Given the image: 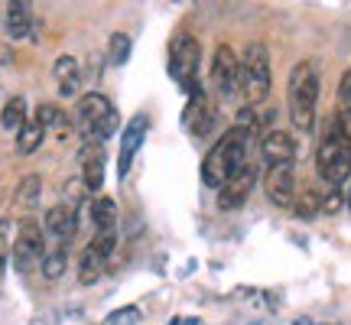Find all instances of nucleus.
Segmentation results:
<instances>
[{
  "mask_svg": "<svg viewBox=\"0 0 351 325\" xmlns=\"http://www.w3.org/2000/svg\"><path fill=\"white\" fill-rule=\"evenodd\" d=\"M339 104H341V111H351V69L339 82Z\"/></svg>",
  "mask_w": 351,
  "mask_h": 325,
  "instance_id": "7c9ffc66",
  "label": "nucleus"
},
{
  "mask_svg": "<svg viewBox=\"0 0 351 325\" xmlns=\"http://www.w3.org/2000/svg\"><path fill=\"white\" fill-rule=\"evenodd\" d=\"M257 176H261L257 166H254V162H244L238 173L221 186V192H218V208H221V212H234L238 205H244L247 195L254 192V186H257Z\"/></svg>",
  "mask_w": 351,
  "mask_h": 325,
  "instance_id": "6e6552de",
  "label": "nucleus"
},
{
  "mask_svg": "<svg viewBox=\"0 0 351 325\" xmlns=\"http://www.w3.org/2000/svg\"><path fill=\"white\" fill-rule=\"evenodd\" d=\"M127 56H130V36H127V33H114L111 46H108V59H111L114 65H124Z\"/></svg>",
  "mask_w": 351,
  "mask_h": 325,
  "instance_id": "393cba45",
  "label": "nucleus"
},
{
  "mask_svg": "<svg viewBox=\"0 0 351 325\" xmlns=\"http://www.w3.org/2000/svg\"><path fill=\"white\" fill-rule=\"evenodd\" d=\"M7 33L13 39H23L33 33V7L26 0H13L7 3Z\"/></svg>",
  "mask_w": 351,
  "mask_h": 325,
  "instance_id": "f3484780",
  "label": "nucleus"
},
{
  "mask_svg": "<svg viewBox=\"0 0 351 325\" xmlns=\"http://www.w3.org/2000/svg\"><path fill=\"white\" fill-rule=\"evenodd\" d=\"M101 270H104V257L88 244V248L82 250V261H78V280H82L85 287H91V283H98Z\"/></svg>",
  "mask_w": 351,
  "mask_h": 325,
  "instance_id": "a211bd4d",
  "label": "nucleus"
},
{
  "mask_svg": "<svg viewBox=\"0 0 351 325\" xmlns=\"http://www.w3.org/2000/svg\"><path fill=\"white\" fill-rule=\"evenodd\" d=\"M341 205H345L341 189H328L326 199H322V212H326V215H335V212H341Z\"/></svg>",
  "mask_w": 351,
  "mask_h": 325,
  "instance_id": "c756f323",
  "label": "nucleus"
},
{
  "mask_svg": "<svg viewBox=\"0 0 351 325\" xmlns=\"http://www.w3.org/2000/svg\"><path fill=\"white\" fill-rule=\"evenodd\" d=\"M43 195V179L39 176H23L20 179V186H16V205H23V208H33Z\"/></svg>",
  "mask_w": 351,
  "mask_h": 325,
  "instance_id": "b1692460",
  "label": "nucleus"
},
{
  "mask_svg": "<svg viewBox=\"0 0 351 325\" xmlns=\"http://www.w3.org/2000/svg\"><path fill=\"white\" fill-rule=\"evenodd\" d=\"M140 322V309L137 306H124V309H117L104 319V325H137Z\"/></svg>",
  "mask_w": 351,
  "mask_h": 325,
  "instance_id": "cd10ccee",
  "label": "nucleus"
},
{
  "mask_svg": "<svg viewBox=\"0 0 351 325\" xmlns=\"http://www.w3.org/2000/svg\"><path fill=\"white\" fill-rule=\"evenodd\" d=\"M0 124L7 127V130H16L20 134V127L26 124V101L20 95H13L7 104H3V111H0Z\"/></svg>",
  "mask_w": 351,
  "mask_h": 325,
  "instance_id": "aec40b11",
  "label": "nucleus"
},
{
  "mask_svg": "<svg viewBox=\"0 0 351 325\" xmlns=\"http://www.w3.org/2000/svg\"><path fill=\"white\" fill-rule=\"evenodd\" d=\"M91 218H95V231H114L117 228V205L111 199H98L91 208Z\"/></svg>",
  "mask_w": 351,
  "mask_h": 325,
  "instance_id": "5701e85b",
  "label": "nucleus"
},
{
  "mask_svg": "<svg viewBox=\"0 0 351 325\" xmlns=\"http://www.w3.org/2000/svg\"><path fill=\"white\" fill-rule=\"evenodd\" d=\"M182 124L189 127L192 137H205V134L212 130L215 114H212V108H208V98H205L202 88L189 95V104H186V111H182Z\"/></svg>",
  "mask_w": 351,
  "mask_h": 325,
  "instance_id": "9b49d317",
  "label": "nucleus"
},
{
  "mask_svg": "<svg viewBox=\"0 0 351 325\" xmlns=\"http://www.w3.org/2000/svg\"><path fill=\"white\" fill-rule=\"evenodd\" d=\"M261 153L270 166H293V160H296V140L289 134H283V130H270L261 140Z\"/></svg>",
  "mask_w": 351,
  "mask_h": 325,
  "instance_id": "ddd939ff",
  "label": "nucleus"
},
{
  "mask_svg": "<svg viewBox=\"0 0 351 325\" xmlns=\"http://www.w3.org/2000/svg\"><path fill=\"white\" fill-rule=\"evenodd\" d=\"M241 88H244L247 108L263 104V101L270 98V56H267L263 43H251L244 49V59H241Z\"/></svg>",
  "mask_w": 351,
  "mask_h": 325,
  "instance_id": "20e7f679",
  "label": "nucleus"
},
{
  "mask_svg": "<svg viewBox=\"0 0 351 325\" xmlns=\"http://www.w3.org/2000/svg\"><path fill=\"white\" fill-rule=\"evenodd\" d=\"M199 62H202L199 39L182 36L173 46V65H169V72H173V78L179 82V88H182L186 95L199 91V85H195V78H199Z\"/></svg>",
  "mask_w": 351,
  "mask_h": 325,
  "instance_id": "423d86ee",
  "label": "nucleus"
},
{
  "mask_svg": "<svg viewBox=\"0 0 351 325\" xmlns=\"http://www.w3.org/2000/svg\"><path fill=\"white\" fill-rule=\"evenodd\" d=\"M231 179V169H228V160H225V147H221V140L215 143L208 156L202 160V182L212 189H221Z\"/></svg>",
  "mask_w": 351,
  "mask_h": 325,
  "instance_id": "2eb2a0df",
  "label": "nucleus"
},
{
  "mask_svg": "<svg viewBox=\"0 0 351 325\" xmlns=\"http://www.w3.org/2000/svg\"><path fill=\"white\" fill-rule=\"evenodd\" d=\"M43 257H46V231L39 221L26 218L13 234V263H16L20 274H29L33 267L43 263Z\"/></svg>",
  "mask_w": 351,
  "mask_h": 325,
  "instance_id": "39448f33",
  "label": "nucleus"
},
{
  "mask_svg": "<svg viewBox=\"0 0 351 325\" xmlns=\"http://www.w3.org/2000/svg\"><path fill=\"white\" fill-rule=\"evenodd\" d=\"M46 140V130L36 124V121H26L23 127H20V134H16V153H23V156H29V153L39 150V143Z\"/></svg>",
  "mask_w": 351,
  "mask_h": 325,
  "instance_id": "6ab92c4d",
  "label": "nucleus"
},
{
  "mask_svg": "<svg viewBox=\"0 0 351 325\" xmlns=\"http://www.w3.org/2000/svg\"><path fill=\"white\" fill-rule=\"evenodd\" d=\"M82 182L88 192H98L104 182V153L101 147H85L82 150Z\"/></svg>",
  "mask_w": 351,
  "mask_h": 325,
  "instance_id": "dca6fc26",
  "label": "nucleus"
},
{
  "mask_svg": "<svg viewBox=\"0 0 351 325\" xmlns=\"http://www.w3.org/2000/svg\"><path fill=\"white\" fill-rule=\"evenodd\" d=\"M315 104H319V72L306 59V62H296V69L289 72V117L296 130H313Z\"/></svg>",
  "mask_w": 351,
  "mask_h": 325,
  "instance_id": "7ed1b4c3",
  "label": "nucleus"
},
{
  "mask_svg": "<svg viewBox=\"0 0 351 325\" xmlns=\"http://www.w3.org/2000/svg\"><path fill=\"white\" fill-rule=\"evenodd\" d=\"M296 325H313V322L309 319H296Z\"/></svg>",
  "mask_w": 351,
  "mask_h": 325,
  "instance_id": "473e14b6",
  "label": "nucleus"
},
{
  "mask_svg": "<svg viewBox=\"0 0 351 325\" xmlns=\"http://www.w3.org/2000/svg\"><path fill=\"white\" fill-rule=\"evenodd\" d=\"M234 127H241V130H247V134H257V127H261V121H257V114H254V108H241V111H238V121H234Z\"/></svg>",
  "mask_w": 351,
  "mask_h": 325,
  "instance_id": "c85d7f7f",
  "label": "nucleus"
},
{
  "mask_svg": "<svg viewBox=\"0 0 351 325\" xmlns=\"http://www.w3.org/2000/svg\"><path fill=\"white\" fill-rule=\"evenodd\" d=\"M293 205H296V215H300V218H306V221L322 212V199H319L315 192H302V195L293 202Z\"/></svg>",
  "mask_w": 351,
  "mask_h": 325,
  "instance_id": "a878e982",
  "label": "nucleus"
},
{
  "mask_svg": "<svg viewBox=\"0 0 351 325\" xmlns=\"http://www.w3.org/2000/svg\"><path fill=\"white\" fill-rule=\"evenodd\" d=\"M3 263H7V257H0V274H3Z\"/></svg>",
  "mask_w": 351,
  "mask_h": 325,
  "instance_id": "72a5a7b5",
  "label": "nucleus"
},
{
  "mask_svg": "<svg viewBox=\"0 0 351 325\" xmlns=\"http://www.w3.org/2000/svg\"><path fill=\"white\" fill-rule=\"evenodd\" d=\"M52 75L59 82L62 98H82V62L75 56H59L56 65H52Z\"/></svg>",
  "mask_w": 351,
  "mask_h": 325,
  "instance_id": "4468645a",
  "label": "nucleus"
},
{
  "mask_svg": "<svg viewBox=\"0 0 351 325\" xmlns=\"http://www.w3.org/2000/svg\"><path fill=\"white\" fill-rule=\"evenodd\" d=\"M212 85L221 98H231L234 91L241 88V59L234 56V49L221 43L215 49V59H212Z\"/></svg>",
  "mask_w": 351,
  "mask_h": 325,
  "instance_id": "0eeeda50",
  "label": "nucleus"
},
{
  "mask_svg": "<svg viewBox=\"0 0 351 325\" xmlns=\"http://www.w3.org/2000/svg\"><path fill=\"white\" fill-rule=\"evenodd\" d=\"M91 248H95L101 257L108 261V257L114 254V248H117V234H114V231H95V238H91Z\"/></svg>",
  "mask_w": 351,
  "mask_h": 325,
  "instance_id": "bb28decb",
  "label": "nucleus"
},
{
  "mask_svg": "<svg viewBox=\"0 0 351 325\" xmlns=\"http://www.w3.org/2000/svg\"><path fill=\"white\" fill-rule=\"evenodd\" d=\"M263 189L274 205L280 208H289L296 202V176H293V166H270L267 176H263Z\"/></svg>",
  "mask_w": 351,
  "mask_h": 325,
  "instance_id": "9d476101",
  "label": "nucleus"
},
{
  "mask_svg": "<svg viewBox=\"0 0 351 325\" xmlns=\"http://www.w3.org/2000/svg\"><path fill=\"white\" fill-rule=\"evenodd\" d=\"M72 127L78 130V137L85 140L88 147H101V143L117 130V111H114V104L104 98V95L88 91V95H82L75 104Z\"/></svg>",
  "mask_w": 351,
  "mask_h": 325,
  "instance_id": "f257e3e1",
  "label": "nucleus"
},
{
  "mask_svg": "<svg viewBox=\"0 0 351 325\" xmlns=\"http://www.w3.org/2000/svg\"><path fill=\"white\" fill-rule=\"evenodd\" d=\"M33 121H36L43 130H52V127H56V130H62V134L69 130V117H65L56 104H46V101L36 108V117H33Z\"/></svg>",
  "mask_w": 351,
  "mask_h": 325,
  "instance_id": "4be33fe9",
  "label": "nucleus"
},
{
  "mask_svg": "<svg viewBox=\"0 0 351 325\" xmlns=\"http://www.w3.org/2000/svg\"><path fill=\"white\" fill-rule=\"evenodd\" d=\"M13 244L10 238V221L7 218H0V257H7V248Z\"/></svg>",
  "mask_w": 351,
  "mask_h": 325,
  "instance_id": "2f4dec72",
  "label": "nucleus"
},
{
  "mask_svg": "<svg viewBox=\"0 0 351 325\" xmlns=\"http://www.w3.org/2000/svg\"><path fill=\"white\" fill-rule=\"evenodd\" d=\"M315 166H319V176H322L332 189H339L351 176V134L345 130V124H341L339 117L328 124L326 137L319 143Z\"/></svg>",
  "mask_w": 351,
  "mask_h": 325,
  "instance_id": "f03ea898",
  "label": "nucleus"
},
{
  "mask_svg": "<svg viewBox=\"0 0 351 325\" xmlns=\"http://www.w3.org/2000/svg\"><path fill=\"white\" fill-rule=\"evenodd\" d=\"M65 267H69V254H65V244H59V248L46 250V257H43V263H39V270H43V276H46V280H59V276L65 274Z\"/></svg>",
  "mask_w": 351,
  "mask_h": 325,
  "instance_id": "412c9836",
  "label": "nucleus"
},
{
  "mask_svg": "<svg viewBox=\"0 0 351 325\" xmlns=\"http://www.w3.org/2000/svg\"><path fill=\"white\" fill-rule=\"evenodd\" d=\"M147 130H150V121H147V114H134L124 127V140H121V156H117V173L124 179L130 173V162L137 156V150L143 147V137H147Z\"/></svg>",
  "mask_w": 351,
  "mask_h": 325,
  "instance_id": "1a4fd4ad",
  "label": "nucleus"
},
{
  "mask_svg": "<svg viewBox=\"0 0 351 325\" xmlns=\"http://www.w3.org/2000/svg\"><path fill=\"white\" fill-rule=\"evenodd\" d=\"M78 212L69 205V202H59V205H52L49 212H46V221H43V231H49L52 238L59 241V244H65V241L75 238L78 231Z\"/></svg>",
  "mask_w": 351,
  "mask_h": 325,
  "instance_id": "f8f14e48",
  "label": "nucleus"
}]
</instances>
